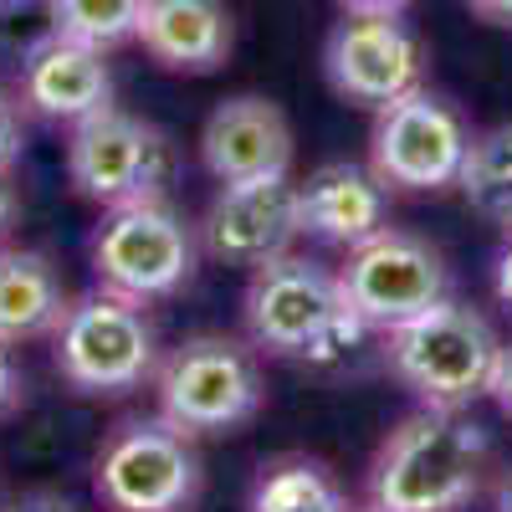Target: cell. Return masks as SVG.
<instances>
[{
  "mask_svg": "<svg viewBox=\"0 0 512 512\" xmlns=\"http://www.w3.org/2000/svg\"><path fill=\"white\" fill-rule=\"evenodd\" d=\"M241 318L256 349L277 359H303V364H338L349 359L354 344L369 333L349 303L338 272H328L313 256H272V262L251 267Z\"/></svg>",
  "mask_w": 512,
  "mask_h": 512,
  "instance_id": "cell-1",
  "label": "cell"
},
{
  "mask_svg": "<svg viewBox=\"0 0 512 512\" xmlns=\"http://www.w3.org/2000/svg\"><path fill=\"white\" fill-rule=\"evenodd\" d=\"M487 436L461 410H415L369 466L374 512H461L482 487Z\"/></svg>",
  "mask_w": 512,
  "mask_h": 512,
  "instance_id": "cell-2",
  "label": "cell"
},
{
  "mask_svg": "<svg viewBox=\"0 0 512 512\" xmlns=\"http://www.w3.org/2000/svg\"><path fill=\"white\" fill-rule=\"evenodd\" d=\"M384 354L400 384L431 410H466L492 390V369L502 354L497 328L466 303H436L420 318L384 333Z\"/></svg>",
  "mask_w": 512,
  "mask_h": 512,
  "instance_id": "cell-3",
  "label": "cell"
},
{
  "mask_svg": "<svg viewBox=\"0 0 512 512\" xmlns=\"http://www.w3.org/2000/svg\"><path fill=\"white\" fill-rule=\"evenodd\" d=\"M159 415L195 436H231L262 410V364L256 349L226 333H195L180 349H169L154 369Z\"/></svg>",
  "mask_w": 512,
  "mask_h": 512,
  "instance_id": "cell-4",
  "label": "cell"
},
{
  "mask_svg": "<svg viewBox=\"0 0 512 512\" xmlns=\"http://www.w3.org/2000/svg\"><path fill=\"white\" fill-rule=\"evenodd\" d=\"M195 262H200V226H190L164 195L113 205L93 236L98 287L134 297V303L175 297L195 277Z\"/></svg>",
  "mask_w": 512,
  "mask_h": 512,
  "instance_id": "cell-5",
  "label": "cell"
},
{
  "mask_svg": "<svg viewBox=\"0 0 512 512\" xmlns=\"http://www.w3.org/2000/svg\"><path fill=\"white\" fill-rule=\"evenodd\" d=\"M57 374L82 395H128L159 369V338L144 303L118 292H93L67 308L52 333Z\"/></svg>",
  "mask_w": 512,
  "mask_h": 512,
  "instance_id": "cell-6",
  "label": "cell"
},
{
  "mask_svg": "<svg viewBox=\"0 0 512 512\" xmlns=\"http://www.w3.org/2000/svg\"><path fill=\"white\" fill-rule=\"evenodd\" d=\"M93 492L108 512H190L200 502V456L164 415L123 420L93 461Z\"/></svg>",
  "mask_w": 512,
  "mask_h": 512,
  "instance_id": "cell-7",
  "label": "cell"
},
{
  "mask_svg": "<svg viewBox=\"0 0 512 512\" xmlns=\"http://www.w3.org/2000/svg\"><path fill=\"white\" fill-rule=\"evenodd\" d=\"M338 287H344L349 313L374 333H390L451 297L441 251L410 231H395V226H384L369 241L349 246V262L338 267Z\"/></svg>",
  "mask_w": 512,
  "mask_h": 512,
  "instance_id": "cell-8",
  "label": "cell"
},
{
  "mask_svg": "<svg viewBox=\"0 0 512 512\" xmlns=\"http://www.w3.org/2000/svg\"><path fill=\"white\" fill-rule=\"evenodd\" d=\"M67 175L77 195L98 200L103 210L134 205V200H159L169 175H175V149L154 123L103 108L93 118L72 123L67 139Z\"/></svg>",
  "mask_w": 512,
  "mask_h": 512,
  "instance_id": "cell-9",
  "label": "cell"
},
{
  "mask_svg": "<svg viewBox=\"0 0 512 512\" xmlns=\"http://www.w3.org/2000/svg\"><path fill=\"white\" fill-rule=\"evenodd\" d=\"M466 144H472V134L456 118V108L415 88L400 103L379 108L374 139H369V169L395 190H446L461 175Z\"/></svg>",
  "mask_w": 512,
  "mask_h": 512,
  "instance_id": "cell-10",
  "label": "cell"
},
{
  "mask_svg": "<svg viewBox=\"0 0 512 512\" xmlns=\"http://www.w3.org/2000/svg\"><path fill=\"white\" fill-rule=\"evenodd\" d=\"M323 72L333 82V93L359 108H390L405 93L420 88L425 77V47L400 16H364L344 11V21L333 26L323 47Z\"/></svg>",
  "mask_w": 512,
  "mask_h": 512,
  "instance_id": "cell-11",
  "label": "cell"
},
{
  "mask_svg": "<svg viewBox=\"0 0 512 512\" xmlns=\"http://www.w3.org/2000/svg\"><path fill=\"white\" fill-rule=\"evenodd\" d=\"M297 236H303V210L292 175L226 180L200 221V246L231 267H262L272 256H287Z\"/></svg>",
  "mask_w": 512,
  "mask_h": 512,
  "instance_id": "cell-12",
  "label": "cell"
},
{
  "mask_svg": "<svg viewBox=\"0 0 512 512\" xmlns=\"http://www.w3.org/2000/svg\"><path fill=\"white\" fill-rule=\"evenodd\" d=\"M16 98L21 108L52 118V123H82V118L113 108V72L98 47L52 31L26 52Z\"/></svg>",
  "mask_w": 512,
  "mask_h": 512,
  "instance_id": "cell-13",
  "label": "cell"
},
{
  "mask_svg": "<svg viewBox=\"0 0 512 512\" xmlns=\"http://www.w3.org/2000/svg\"><path fill=\"white\" fill-rule=\"evenodd\" d=\"M200 159L221 185L256 180V175H287L292 169V128L272 98H256V93L226 98L205 118Z\"/></svg>",
  "mask_w": 512,
  "mask_h": 512,
  "instance_id": "cell-14",
  "label": "cell"
},
{
  "mask_svg": "<svg viewBox=\"0 0 512 512\" xmlns=\"http://www.w3.org/2000/svg\"><path fill=\"white\" fill-rule=\"evenodd\" d=\"M297 210H303V231L333 246H359L374 231L390 226V185L364 164H318L313 175L297 185Z\"/></svg>",
  "mask_w": 512,
  "mask_h": 512,
  "instance_id": "cell-15",
  "label": "cell"
},
{
  "mask_svg": "<svg viewBox=\"0 0 512 512\" xmlns=\"http://www.w3.org/2000/svg\"><path fill=\"white\" fill-rule=\"evenodd\" d=\"M139 47L169 72H216L231 57V11L226 0H144Z\"/></svg>",
  "mask_w": 512,
  "mask_h": 512,
  "instance_id": "cell-16",
  "label": "cell"
},
{
  "mask_svg": "<svg viewBox=\"0 0 512 512\" xmlns=\"http://www.w3.org/2000/svg\"><path fill=\"white\" fill-rule=\"evenodd\" d=\"M67 287L47 251L0 246V344H36L52 338L67 318Z\"/></svg>",
  "mask_w": 512,
  "mask_h": 512,
  "instance_id": "cell-17",
  "label": "cell"
},
{
  "mask_svg": "<svg viewBox=\"0 0 512 512\" xmlns=\"http://www.w3.org/2000/svg\"><path fill=\"white\" fill-rule=\"evenodd\" d=\"M456 185L482 221H492L512 236V123H497L466 144Z\"/></svg>",
  "mask_w": 512,
  "mask_h": 512,
  "instance_id": "cell-18",
  "label": "cell"
},
{
  "mask_svg": "<svg viewBox=\"0 0 512 512\" xmlns=\"http://www.w3.org/2000/svg\"><path fill=\"white\" fill-rule=\"evenodd\" d=\"M251 512H349V497L323 461L282 456L262 466L256 492H251Z\"/></svg>",
  "mask_w": 512,
  "mask_h": 512,
  "instance_id": "cell-19",
  "label": "cell"
},
{
  "mask_svg": "<svg viewBox=\"0 0 512 512\" xmlns=\"http://www.w3.org/2000/svg\"><path fill=\"white\" fill-rule=\"evenodd\" d=\"M47 16H52V31L88 41L98 52H113L139 36L144 0H47Z\"/></svg>",
  "mask_w": 512,
  "mask_h": 512,
  "instance_id": "cell-20",
  "label": "cell"
},
{
  "mask_svg": "<svg viewBox=\"0 0 512 512\" xmlns=\"http://www.w3.org/2000/svg\"><path fill=\"white\" fill-rule=\"evenodd\" d=\"M21 144H26V123H21V98H11L0 88V169H11L21 159Z\"/></svg>",
  "mask_w": 512,
  "mask_h": 512,
  "instance_id": "cell-21",
  "label": "cell"
},
{
  "mask_svg": "<svg viewBox=\"0 0 512 512\" xmlns=\"http://www.w3.org/2000/svg\"><path fill=\"white\" fill-rule=\"evenodd\" d=\"M26 395V379H21V364L11 354V344H0V415H11Z\"/></svg>",
  "mask_w": 512,
  "mask_h": 512,
  "instance_id": "cell-22",
  "label": "cell"
},
{
  "mask_svg": "<svg viewBox=\"0 0 512 512\" xmlns=\"http://www.w3.org/2000/svg\"><path fill=\"white\" fill-rule=\"evenodd\" d=\"M492 400H497V410L512 420V344H502V354H497V369H492V390H487Z\"/></svg>",
  "mask_w": 512,
  "mask_h": 512,
  "instance_id": "cell-23",
  "label": "cell"
},
{
  "mask_svg": "<svg viewBox=\"0 0 512 512\" xmlns=\"http://www.w3.org/2000/svg\"><path fill=\"white\" fill-rule=\"evenodd\" d=\"M6 512H77L67 497H57V492H26V497H16Z\"/></svg>",
  "mask_w": 512,
  "mask_h": 512,
  "instance_id": "cell-24",
  "label": "cell"
},
{
  "mask_svg": "<svg viewBox=\"0 0 512 512\" xmlns=\"http://www.w3.org/2000/svg\"><path fill=\"white\" fill-rule=\"evenodd\" d=\"M344 11H364V16H405L415 0H338Z\"/></svg>",
  "mask_w": 512,
  "mask_h": 512,
  "instance_id": "cell-25",
  "label": "cell"
},
{
  "mask_svg": "<svg viewBox=\"0 0 512 512\" xmlns=\"http://www.w3.org/2000/svg\"><path fill=\"white\" fill-rule=\"evenodd\" d=\"M466 11H477L492 26H512V0H466Z\"/></svg>",
  "mask_w": 512,
  "mask_h": 512,
  "instance_id": "cell-26",
  "label": "cell"
},
{
  "mask_svg": "<svg viewBox=\"0 0 512 512\" xmlns=\"http://www.w3.org/2000/svg\"><path fill=\"white\" fill-rule=\"evenodd\" d=\"M497 297L512 308V241H507L502 256H497Z\"/></svg>",
  "mask_w": 512,
  "mask_h": 512,
  "instance_id": "cell-27",
  "label": "cell"
},
{
  "mask_svg": "<svg viewBox=\"0 0 512 512\" xmlns=\"http://www.w3.org/2000/svg\"><path fill=\"white\" fill-rule=\"evenodd\" d=\"M11 221H16V190L6 180V169H0V236L11 231Z\"/></svg>",
  "mask_w": 512,
  "mask_h": 512,
  "instance_id": "cell-28",
  "label": "cell"
},
{
  "mask_svg": "<svg viewBox=\"0 0 512 512\" xmlns=\"http://www.w3.org/2000/svg\"><path fill=\"white\" fill-rule=\"evenodd\" d=\"M497 512H512V472H507L502 487H497Z\"/></svg>",
  "mask_w": 512,
  "mask_h": 512,
  "instance_id": "cell-29",
  "label": "cell"
},
{
  "mask_svg": "<svg viewBox=\"0 0 512 512\" xmlns=\"http://www.w3.org/2000/svg\"><path fill=\"white\" fill-rule=\"evenodd\" d=\"M349 512H354V507H349ZM369 512H374V507H369Z\"/></svg>",
  "mask_w": 512,
  "mask_h": 512,
  "instance_id": "cell-30",
  "label": "cell"
}]
</instances>
